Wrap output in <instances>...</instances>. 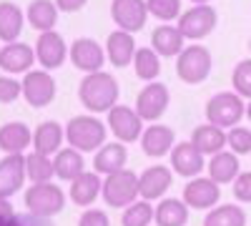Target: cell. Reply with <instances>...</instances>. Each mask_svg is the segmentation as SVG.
Wrapping results in <instances>:
<instances>
[{
	"instance_id": "11",
	"label": "cell",
	"mask_w": 251,
	"mask_h": 226,
	"mask_svg": "<svg viewBox=\"0 0 251 226\" xmlns=\"http://www.w3.org/2000/svg\"><path fill=\"white\" fill-rule=\"evenodd\" d=\"M169 88H166L163 83H158V80H153V83H149L136 98V113L143 118V121H156L166 113V108H169Z\"/></svg>"
},
{
	"instance_id": "1",
	"label": "cell",
	"mask_w": 251,
	"mask_h": 226,
	"mask_svg": "<svg viewBox=\"0 0 251 226\" xmlns=\"http://www.w3.org/2000/svg\"><path fill=\"white\" fill-rule=\"evenodd\" d=\"M118 80L106 73V71H98V73H88L86 78L80 80V88H78V98L80 103L86 106L93 113H108L116 100H118Z\"/></svg>"
},
{
	"instance_id": "42",
	"label": "cell",
	"mask_w": 251,
	"mask_h": 226,
	"mask_svg": "<svg viewBox=\"0 0 251 226\" xmlns=\"http://www.w3.org/2000/svg\"><path fill=\"white\" fill-rule=\"evenodd\" d=\"M86 3H88V0H55V8L63 10V13H75V10H80Z\"/></svg>"
},
{
	"instance_id": "26",
	"label": "cell",
	"mask_w": 251,
	"mask_h": 226,
	"mask_svg": "<svg viewBox=\"0 0 251 226\" xmlns=\"http://www.w3.org/2000/svg\"><path fill=\"white\" fill-rule=\"evenodd\" d=\"M103 189V183L98 178V174H86L83 171L75 181H71V201L75 203V206H91V203L98 199Z\"/></svg>"
},
{
	"instance_id": "45",
	"label": "cell",
	"mask_w": 251,
	"mask_h": 226,
	"mask_svg": "<svg viewBox=\"0 0 251 226\" xmlns=\"http://www.w3.org/2000/svg\"><path fill=\"white\" fill-rule=\"evenodd\" d=\"M15 216H18V214H15ZM0 226H18V221L13 219V221H8V224H0Z\"/></svg>"
},
{
	"instance_id": "15",
	"label": "cell",
	"mask_w": 251,
	"mask_h": 226,
	"mask_svg": "<svg viewBox=\"0 0 251 226\" xmlns=\"http://www.w3.org/2000/svg\"><path fill=\"white\" fill-rule=\"evenodd\" d=\"M221 199L219 183L211 178H194L183 189V203L188 209H214Z\"/></svg>"
},
{
	"instance_id": "5",
	"label": "cell",
	"mask_w": 251,
	"mask_h": 226,
	"mask_svg": "<svg viewBox=\"0 0 251 226\" xmlns=\"http://www.w3.org/2000/svg\"><path fill=\"white\" fill-rule=\"evenodd\" d=\"M25 206H28L30 216H35V219H50V216L63 211L66 196H63V191L50 181L33 183V186L25 191Z\"/></svg>"
},
{
	"instance_id": "13",
	"label": "cell",
	"mask_w": 251,
	"mask_h": 226,
	"mask_svg": "<svg viewBox=\"0 0 251 226\" xmlns=\"http://www.w3.org/2000/svg\"><path fill=\"white\" fill-rule=\"evenodd\" d=\"M171 183H174L171 169L156 163V166H149V169L138 176V196H141L143 201L161 199L166 191L171 189Z\"/></svg>"
},
{
	"instance_id": "17",
	"label": "cell",
	"mask_w": 251,
	"mask_h": 226,
	"mask_svg": "<svg viewBox=\"0 0 251 226\" xmlns=\"http://www.w3.org/2000/svg\"><path fill=\"white\" fill-rule=\"evenodd\" d=\"M25 156L13 153L0 161V199H10L25 183Z\"/></svg>"
},
{
	"instance_id": "33",
	"label": "cell",
	"mask_w": 251,
	"mask_h": 226,
	"mask_svg": "<svg viewBox=\"0 0 251 226\" xmlns=\"http://www.w3.org/2000/svg\"><path fill=\"white\" fill-rule=\"evenodd\" d=\"M133 66H136V75L141 80L153 83V80L158 78V73H161V58L153 48H136Z\"/></svg>"
},
{
	"instance_id": "35",
	"label": "cell",
	"mask_w": 251,
	"mask_h": 226,
	"mask_svg": "<svg viewBox=\"0 0 251 226\" xmlns=\"http://www.w3.org/2000/svg\"><path fill=\"white\" fill-rule=\"evenodd\" d=\"M156 211L151 206V201H133L131 206H126L121 224L123 226H149L153 221Z\"/></svg>"
},
{
	"instance_id": "16",
	"label": "cell",
	"mask_w": 251,
	"mask_h": 226,
	"mask_svg": "<svg viewBox=\"0 0 251 226\" xmlns=\"http://www.w3.org/2000/svg\"><path fill=\"white\" fill-rule=\"evenodd\" d=\"M171 171L178 176L194 178L203 171V153L194 146L191 141H181L171 149Z\"/></svg>"
},
{
	"instance_id": "7",
	"label": "cell",
	"mask_w": 251,
	"mask_h": 226,
	"mask_svg": "<svg viewBox=\"0 0 251 226\" xmlns=\"http://www.w3.org/2000/svg\"><path fill=\"white\" fill-rule=\"evenodd\" d=\"M20 86H23V98L33 108H46L55 98V80L48 71H28Z\"/></svg>"
},
{
	"instance_id": "27",
	"label": "cell",
	"mask_w": 251,
	"mask_h": 226,
	"mask_svg": "<svg viewBox=\"0 0 251 226\" xmlns=\"http://www.w3.org/2000/svg\"><path fill=\"white\" fill-rule=\"evenodd\" d=\"M28 23L40 30V33H50L58 23V8L53 0H33L28 5Z\"/></svg>"
},
{
	"instance_id": "9",
	"label": "cell",
	"mask_w": 251,
	"mask_h": 226,
	"mask_svg": "<svg viewBox=\"0 0 251 226\" xmlns=\"http://www.w3.org/2000/svg\"><path fill=\"white\" fill-rule=\"evenodd\" d=\"M108 128L118 143H131L143 133V118L131 106H113L108 111Z\"/></svg>"
},
{
	"instance_id": "23",
	"label": "cell",
	"mask_w": 251,
	"mask_h": 226,
	"mask_svg": "<svg viewBox=\"0 0 251 226\" xmlns=\"http://www.w3.org/2000/svg\"><path fill=\"white\" fill-rule=\"evenodd\" d=\"M63 141H66V131H63L60 123H55V121L40 123V126L35 128V133H33V146H35L38 153H43V156L58 153L60 146H63Z\"/></svg>"
},
{
	"instance_id": "18",
	"label": "cell",
	"mask_w": 251,
	"mask_h": 226,
	"mask_svg": "<svg viewBox=\"0 0 251 226\" xmlns=\"http://www.w3.org/2000/svg\"><path fill=\"white\" fill-rule=\"evenodd\" d=\"M174 146H176V136L169 126H163V123H153V126H149L141 133V149L151 158H161L166 153H171Z\"/></svg>"
},
{
	"instance_id": "2",
	"label": "cell",
	"mask_w": 251,
	"mask_h": 226,
	"mask_svg": "<svg viewBox=\"0 0 251 226\" xmlns=\"http://www.w3.org/2000/svg\"><path fill=\"white\" fill-rule=\"evenodd\" d=\"M66 141L80 153L98 151L106 143V126L93 116H75L66 126Z\"/></svg>"
},
{
	"instance_id": "40",
	"label": "cell",
	"mask_w": 251,
	"mask_h": 226,
	"mask_svg": "<svg viewBox=\"0 0 251 226\" xmlns=\"http://www.w3.org/2000/svg\"><path fill=\"white\" fill-rule=\"evenodd\" d=\"M234 196L244 203H251V171H244L234 178Z\"/></svg>"
},
{
	"instance_id": "12",
	"label": "cell",
	"mask_w": 251,
	"mask_h": 226,
	"mask_svg": "<svg viewBox=\"0 0 251 226\" xmlns=\"http://www.w3.org/2000/svg\"><path fill=\"white\" fill-rule=\"evenodd\" d=\"M68 55H71V63L83 73H98L106 63V53L93 38H78L68 48Z\"/></svg>"
},
{
	"instance_id": "3",
	"label": "cell",
	"mask_w": 251,
	"mask_h": 226,
	"mask_svg": "<svg viewBox=\"0 0 251 226\" xmlns=\"http://www.w3.org/2000/svg\"><path fill=\"white\" fill-rule=\"evenodd\" d=\"M244 113H246V108H244L241 96L231 93V91L216 93L206 103V118L216 128H236L239 121L244 118Z\"/></svg>"
},
{
	"instance_id": "4",
	"label": "cell",
	"mask_w": 251,
	"mask_h": 226,
	"mask_svg": "<svg viewBox=\"0 0 251 226\" xmlns=\"http://www.w3.org/2000/svg\"><path fill=\"white\" fill-rule=\"evenodd\" d=\"M176 73L188 86L203 83L208 73H211V53H208V48H203L199 43L183 48L176 58Z\"/></svg>"
},
{
	"instance_id": "43",
	"label": "cell",
	"mask_w": 251,
	"mask_h": 226,
	"mask_svg": "<svg viewBox=\"0 0 251 226\" xmlns=\"http://www.w3.org/2000/svg\"><path fill=\"white\" fill-rule=\"evenodd\" d=\"M15 219V211L10 206V201L8 199H0V224H8Z\"/></svg>"
},
{
	"instance_id": "28",
	"label": "cell",
	"mask_w": 251,
	"mask_h": 226,
	"mask_svg": "<svg viewBox=\"0 0 251 226\" xmlns=\"http://www.w3.org/2000/svg\"><path fill=\"white\" fill-rule=\"evenodd\" d=\"M53 169H55V176H58V178H63V181H75L83 171H86V161H83L80 151H75V149H60V151L55 153Z\"/></svg>"
},
{
	"instance_id": "44",
	"label": "cell",
	"mask_w": 251,
	"mask_h": 226,
	"mask_svg": "<svg viewBox=\"0 0 251 226\" xmlns=\"http://www.w3.org/2000/svg\"><path fill=\"white\" fill-rule=\"evenodd\" d=\"M191 3H194V5H208L211 0H191Z\"/></svg>"
},
{
	"instance_id": "21",
	"label": "cell",
	"mask_w": 251,
	"mask_h": 226,
	"mask_svg": "<svg viewBox=\"0 0 251 226\" xmlns=\"http://www.w3.org/2000/svg\"><path fill=\"white\" fill-rule=\"evenodd\" d=\"M106 55L116 68H126L128 63H133V55H136L133 35L126 30H113L108 35V43H106Z\"/></svg>"
},
{
	"instance_id": "46",
	"label": "cell",
	"mask_w": 251,
	"mask_h": 226,
	"mask_svg": "<svg viewBox=\"0 0 251 226\" xmlns=\"http://www.w3.org/2000/svg\"><path fill=\"white\" fill-rule=\"evenodd\" d=\"M246 116H249V121H251V100H249V106H246Z\"/></svg>"
},
{
	"instance_id": "10",
	"label": "cell",
	"mask_w": 251,
	"mask_h": 226,
	"mask_svg": "<svg viewBox=\"0 0 251 226\" xmlns=\"http://www.w3.org/2000/svg\"><path fill=\"white\" fill-rule=\"evenodd\" d=\"M111 18L118 25V30H126V33L141 30L146 25V18H149L146 0H113L111 3Z\"/></svg>"
},
{
	"instance_id": "47",
	"label": "cell",
	"mask_w": 251,
	"mask_h": 226,
	"mask_svg": "<svg viewBox=\"0 0 251 226\" xmlns=\"http://www.w3.org/2000/svg\"><path fill=\"white\" fill-rule=\"evenodd\" d=\"M249 48H251V40H249Z\"/></svg>"
},
{
	"instance_id": "29",
	"label": "cell",
	"mask_w": 251,
	"mask_h": 226,
	"mask_svg": "<svg viewBox=\"0 0 251 226\" xmlns=\"http://www.w3.org/2000/svg\"><path fill=\"white\" fill-rule=\"evenodd\" d=\"M239 176V158L231 151H219L208 161V178L216 183H228Z\"/></svg>"
},
{
	"instance_id": "37",
	"label": "cell",
	"mask_w": 251,
	"mask_h": 226,
	"mask_svg": "<svg viewBox=\"0 0 251 226\" xmlns=\"http://www.w3.org/2000/svg\"><path fill=\"white\" fill-rule=\"evenodd\" d=\"M231 80H234V91H236L239 96L251 98V58H246V60H241V63H236Z\"/></svg>"
},
{
	"instance_id": "24",
	"label": "cell",
	"mask_w": 251,
	"mask_h": 226,
	"mask_svg": "<svg viewBox=\"0 0 251 226\" xmlns=\"http://www.w3.org/2000/svg\"><path fill=\"white\" fill-rule=\"evenodd\" d=\"M183 35H181V30H178V25H158L156 30H153V35H151V46H153V50L158 53V55H163V58H174V55H178L181 50H183Z\"/></svg>"
},
{
	"instance_id": "6",
	"label": "cell",
	"mask_w": 251,
	"mask_h": 226,
	"mask_svg": "<svg viewBox=\"0 0 251 226\" xmlns=\"http://www.w3.org/2000/svg\"><path fill=\"white\" fill-rule=\"evenodd\" d=\"M103 199H106L108 206L113 209H126L138 199V176L128 169H123L118 174H111L103 181V189H100Z\"/></svg>"
},
{
	"instance_id": "36",
	"label": "cell",
	"mask_w": 251,
	"mask_h": 226,
	"mask_svg": "<svg viewBox=\"0 0 251 226\" xmlns=\"http://www.w3.org/2000/svg\"><path fill=\"white\" fill-rule=\"evenodd\" d=\"M146 8H149V13L158 20H174L178 18L181 13V0H146Z\"/></svg>"
},
{
	"instance_id": "39",
	"label": "cell",
	"mask_w": 251,
	"mask_h": 226,
	"mask_svg": "<svg viewBox=\"0 0 251 226\" xmlns=\"http://www.w3.org/2000/svg\"><path fill=\"white\" fill-rule=\"evenodd\" d=\"M20 93H23V86H20L15 78L0 75V103H13Z\"/></svg>"
},
{
	"instance_id": "14",
	"label": "cell",
	"mask_w": 251,
	"mask_h": 226,
	"mask_svg": "<svg viewBox=\"0 0 251 226\" xmlns=\"http://www.w3.org/2000/svg\"><path fill=\"white\" fill-rule=\"evenodd\" d=\"M68 58V46L55 30L50 33H40L38 43H35V60L46 71H53V68H60L63 60Z\"/></svg>"
},
{
	"instance_id": "34",
	"label": "cell",
	"mask_w": 251,
	"mask_h": 226,
	"mask_svg": "<svg viewBox=\"0 0 251 226\" xmlns=\"http://www.w3.org/2000/svg\"><path fill=\"white\" fill-rule=\"evenodd\" d=\"M53 174H55L53 158L38 153V151H33L30 156H25V176H28L33 183H46V181L53 178Z\"/></svg>"
},
{
	"instance_id": "41",
	"label": "cell",
	"mask_w": 251,
	"mask_h": 226,
	"mask_svg": "<svg viewBox=\"0 0 251 226\" xmlns=\"http://www.w3.org/2000/svg\"><path fill=\"white\" fill-rule=\"evenodd\" d=\"M78 226H111L106 211H100V209H88V211H83V216L78 219Z\"/></svg>"
},
{
	"instance_id": "32",
	"label": "cell",
	"mask_w": 251,
	"mask_h": 226,
	"mask_svg": "<svg viewBox=\"0 0 251 226\" xmlns=\"http://www.w3.org/2000/svg\"><path fill=\"white\" fill-rule=\"evenodd\" d=\"M203 226H246V214L236 203H221L208 211Z\"/></svg>"
},
{
	"instance_id": "19",
	"label": "cell",
	"mask_w": 251,
	"mask_h": 226,
	"mask_svg": "<svg viewBox=\"0 0 251 226\" xmlns=\"http://www.w3.org/2000/svg\"><path fill=\"white\" fill-rule=\"evenodd\" d=\"M35 60V50L28 43H8L0 48V68L5 73H28Z\"/></svg>"
},
{
	"instance_id": "31",
	"label": "cell",
	"mask_w": 251,
	"mask_h": 226,
	"mask_svg": "<svg viewBox=\"0 0 251 226\" xmlns=\"http://www.w3.org/2000/svg\"><path fill=\"white\" fill-rule=\"evenodd\" d=\"M156 224L158 226H186L188 221V206L178 199H163L156 206Z\"/></svg>"
},
{
	"instance_id": "38",
	"label": "cell",
	"mask_w": 251,
	"mask_h": 226,
	"mask_svg": "<svg viewBox=\"0 0 251 226\" xmlns=\"http://www.w3.org/2000/svg\"><path fill=\"white\" fill-rule=\"evenodd\" d=\"M226 143L231 146V153L241 156V153H251V128L236 126L226 133Z\"/></svg>"
},
{
	"instance_id": "8",
	"label": "cell",
	"mask_w": 251,
	"mask_h": 226,
	"mask_svg": "<svg viewBox=\"0 0 251 226\" xmlns=\"http://www.w3.org/2000/svg\"><path fill=\"white\" fill-rule=\"evenodd\" d=\"M216 28V10L211 5H194L178 18V30L188 40H201Z\"/></svg>"
},
{
	"instance_id": "30",
	"label": "cell",
	"mask_w": 251,
	"mask_h": 226,
	"mask_svg": "<svg viewBox=\"0 0 251 226\" xmlns=\"http://www.w3.org/2000/svg\"><path fill=\"white\" fill-rule=\"evenodd\" d=\"M23 20H25V15L20 13V8L15 3L3 0V3H0V40L15 43V38L23 30Z\"/></svg>"
},
{
	"instance_id": "22",
	"label": "cell",
	"mask_w": 251,
	"mask_h": 226,
	"mask_svg": "<svg viewBox=\"0 0 251 226\" xmlns=\"http://www.w3.org/2000/svg\"><path fill=\"white\" fill-rule=\"evenodd\" d=\"M30 143H33V131L25 123L13 121V123H5V126L0 128V151H5L8 156L23 153Z\"/></svg>"
},
{
	"instance_id": "25",
	"label": "cell",
	"mask_w": 251,
	"mask_h": 226,
	"mask_svg": "<svg viewBox=\"0 0 251 226\" xmlns=\"http://www.w3.org/2000/svg\"><path fill=\"white\" fill-rule=\"evenodd\" d=\"M191 143L203 153V156H214L219 151H224L226 146V133L224 128H216L211 123H203V126H196L191 133Z\"/></svg>"
},
{
	"instance_id": "20",
	"label": "cell",
	"mask_w": 251,
	"mask_h": 226,
	"mask_svg": "<svg viewBox=\"0 0 251 226\" xmlns=\"http://www.w3.org/2000/svg\"><path fill=\"white\" fill-rule=\"evenodd\" d=\"M126 161H128V151H126L123 143H103L96 151L93 169H96V174L111 176V174H118L126 169Z\"/></svg>"
}]
</instances>
